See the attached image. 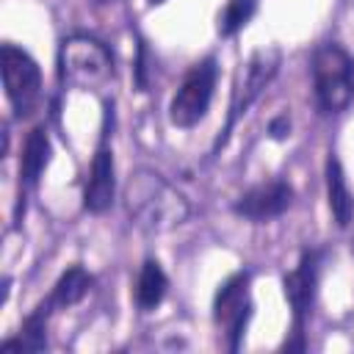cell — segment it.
<instances>
[{"mask_svg": "<svg viewBox=\"0 0 354 354\" xmlns=\"http://www.w3.org/2000/svg\"><path fill=\"white\" fill-rule=\"evenodd\" d=\"M91 282H94V277H91L83 266H69V268L55 279L53 293H50L47 299L53 301V307H61V310L75 307V304H80V301L86 299Z\"/></svg>", "mask_w": 354, "mask_h": 354, "instance_id": "9a60e30c", "label": "cell"}, {"mask_svg": "<svg viewBox=\"0 0 354 354\" xmlns=\"http://www.w3.org/2000/svg\"><path fill=\"white\" fill-rule=\"evenodd\" d=\"M58 80L64 88L94 91L113 77V53L94 36L75 33L58 47Z\"/></svg>", "mask_w": 354, "mask_h": 354, "instance_id": "3957f363", "label": "cell"}, {"mask_svg": "<svg viewBox=\"0 0 354 354\" xmlns=\"http://www.w3.org/2000/svg\"><path fill=\"white\" fill-rule=\"evenodd\" d=\"M321 260H324L321 249H304L299 254V263L282 277V290H285V299H288V307H290V315H293V335L301 343H304V337H301L304 321L313 313L315 296H318Z\"/></svg>", "mask_w": 354, "mask_h": 354, "instance_id": "ba28073f", "label": "cell"}, {"mask_svg": "<svg viewBox=\"0 0 354 354\" xmlns=\"http://www.w3.org/2000/svg\"><path fill=\"white\" fill-rule=\"evenodd\" d=\"M313 97L321 113H343L354 102V55L337 44L324 41L313 50Z\"/></svg>", "mask_w": 354, "mask_h": 354, "instance_id": "7a4b0ae2", "label": "cell"}, {"mask_svg": "<svg viewBox=\"0 0 354 354\" xmlns=\"http://www.w3.org/2000/svg\"><path fill=\"white\" fill-rule=\"evenodd\" d=\"M169 290V277L163 271V266L155 257H147L141 263L138 279H136V304L141 313H152L155 307H160V301L166 299Z\"/></svg>", "mask_w": 354, "mask_h": 354, "instance_id": "5bb4252c", "label": "cell"}, {"mask_svg": "<svg viewBox=\"0 0 354 354\" xmlns=\"http://www.w3.org/2000/svg\"><path fill=\"white\" fill-rule=\"evenodd\" d=\"M290 205H293V185L288 180H268V183H260V185L243 191L235 199L232 210L241 218L263 224V221L282 216Z\"/></svg>", "mask_w": 354, "mask_h": 354, "instance_id": "9c48e42d", "label": "cell"}, {"mask_svg": "<svg viewBox=\"0 0 354 354\" xmlns=\"http://www.w3.org/2000/svg\"><path fill=\"white\" fill-rule=\"evenodd\" d=\"M149 50H147V41H138V55H136V66H133V75H136V86L138 91H147L149 88Z\"/></svg>", "mask_w": 354, "mask_h": 354, "instance_id": "e0dca14e", "label": "cell"}, {"mask_svg": "<svg viewBox=\"0 0 354 354\" xmlns=\"http://www.w3.org/2000/svg\"><path fill=\"white\" fill-rule=\"evenodd\" d=\"M116 194V166H113V149L108 141V130H102V138L97 144V152L91 158L86 191H83V207L88 213H105Z\"/></svg>", "mask_w": 354, "mask_h": 354, "instance_id": "30bf717a", "label": "cell"}, {"mask_svg": "<svg viewBox=\"0 0 354 354\" xmlns=\"http://www.w3.org/2000/svg\"><path fill=\"white\" fill-rule=\"evenodd\" d=\"M122 202L133 227L147 235H163L183 227L191 216L188 196L171 185L155 169H136L127 174L122 188Z\"/></svg>", "mask_w": 354, "mask_h": 354, "instance_id": "6da1fadb", "label": "cell"}, {"mask_svg": "<svg viewBox=\"0 0 354 354\" xmlns=\"http://www.w3.org/2000/svg\"><path fill=\"white\" fill-rule=\"evenodd\" d=\"M290 130H293V124H290V116H288V113H279V116H274V119L268 122V136H271L274 141H285V138L290 136Z\"/></svg>", "mask_w": 354, "mask_h": 354, "instance_id": "ac0fdd59", "label": "cell"}, {"mask_svg": "<svg viewBox=\"0 0 354 354\" xmlns=\"http://www.w3.org/2000/svg\"><path fill=\"white\" fill-rule=\"evenodd\" d=\"M351 3H354V0H351Z\"/></svg>", "mask_w": 354, "mask_h": 354, "instance_id": "7402d4cb", "label": "cell"}, {"mask_svg": "<svg viewBox=\"0 0 354 354\" xmlns=\"http://www.w3.org/2000/svg\"><path fill=\"white\" fill-rule=\"evenodd\" d=\"M216 80H218V66H216L213 55L194 64L188 69V75L183 77L177 94L171 97L169 122L180 130L196 127L207 116V108H210V100H213V91H216Z\"/></svg>", "mask_w": 354, "mask_h": 354, "instance_id": "8992f818", "label": "cell"}, {"mask_svg": "<svg viewBox=\"0 0 354 354\" xmlns=\"http://www.w3.org/2000/svg\"><path fill=\"white\" fill-rule=\"evenodd\" d=\"M252 274L249 271H235L230 274L213 296V321L216 326L224 332V346L227 351H238L243 337H246V326L252 321Z\"/></svg>", "mask_w": 354, "mask_h": 354, "instance_id": "5b68a950", "label": "cell"}, {"mask_svg": "<svg viewBox=\"0 0 354 354\" xmlns=\"http://www.w3.org/2000/svg\"><path fill=\"white\" fill-rule=\"evenodd\" d=\"M324 177H326V202H329L332 218L340 230H346L354 218V194H351V188L346 183V174H343V166L335 155L326 158Z\"/></svg>", "mask_w": 354, "mask_h": 354, "instance_id": "7c38bea8", "label": "cell"}, {"mask_svg": "<svg viewBox=\"0 0 354 354\" xmlns=\"http://www.w3.org/2000/svg\"><path fill=\"white\" fill-rule=\"evenodd\" d=\"M50 155H53L50 133L44 124H39L28 133V138L22 144V155H19V183L25 188H33L39 183V177L50 166Z\"/></svg>", "mask_w": 354, "mask_h": 354, "instance_id": "8fae6325", "label": "cell"}, {"mask_svg": "<svg viewBox=\"0 0 354 354\" xmlns=\"http://www.w3.org/2000/svg\"><path fill=\"white\" fill-rule=\"evenodd\" d=\"M351 252H354V243H351Z\"/></svg>", "mask_w": 354, "mask_h": 354, "instance_id": "44dd1931", "label": "cell"}, {"mask_svg": "<svg viewBox=\"0 0 354 354\" xmlns=\"http://www.w3.org/2000/svg\"><path fill=\"white\" fill-rule=\"evenodd\" d=\"M0 69L6 97L17 116H30L41 100V69L30 53L14 44L0 47Z\"/></svg>", "mask_w": 354, "mask_h": 354, "instance_id": "52a82bcc", "label": "cell"}, {"mask_svg": "<svg viewBox=\"0 0 354 354\" xmlns=\"http://www.w3.org/2000/svg\"><path fill=\"white\" fill-rule=\"evenodd\" d=\"M257 11V0H227L218 14V36H235Z\"/></svg>", "mask_w": 354, "mask_h": 354, "instance_id": "2e32d148", "label": "cell"}, {"mask_svg": "<svg viewBox=\"0 0 354 354\" xmlns=\"http://www.w3.org/2000/svg\"><path fill=\"white\" fill-rule=\"evenodd\" d=\"M149 3H152V6H160V3H166V0H149Z\"/></svg>", "mask_w": 354, "mask_h": 354, "instance_id": "d6986e66", "label": "cell"}, {"mask_svg": "<svg viewBox=\"0 0 354 354\" xmlns=\"http://www.w3.org/2000/svg\"><path fill=\"white\" fill-rule=\"evenodd\" d=\"M53 301L44 299L25 321H22V329L17 337H8L3 343V351H41L47 346V321H50V313H53Z\"/></svg>", "mask_w": 354, "mask_h": 354, "instance_id": "4fadbf2b", "label": "cell"}, {"mask_svg": "<svg viewBox=\"0 0 354 354\" xmlns=\"http://www.w3.org/2000/svg\"><path fill=\"white\" fill-rule=\"evenodd\" d=\"M97 3H100V6H108V3H113V0H97Z\"/></svg>", "mask_w": 354, "mask_h": 354, "instance_id": "ffe728a7", "label": "cell"}, {"mask_svg": "<svg viewBox=\"0 0 354 354\" xmlns=\"http://www.w3.org/2000/svg\"><path fill=\"white\" fill-rule=\"evenodd\" d=\"M279 64H282L279 47H260V50H254V53L249 55V61H246V66H243V72H241V77H238V83H235V88H232L227 122H224L221 136H218L216 144H213V152H218V149L227 144V138H230V133L235 130V124L241 122V116L254 105V100L263 94V88L277 77Z\"/></svg>", "mask_w": 354, "mask_h": 354, "instance_id": "277c9868", "label": "cell"}]
</instances>
